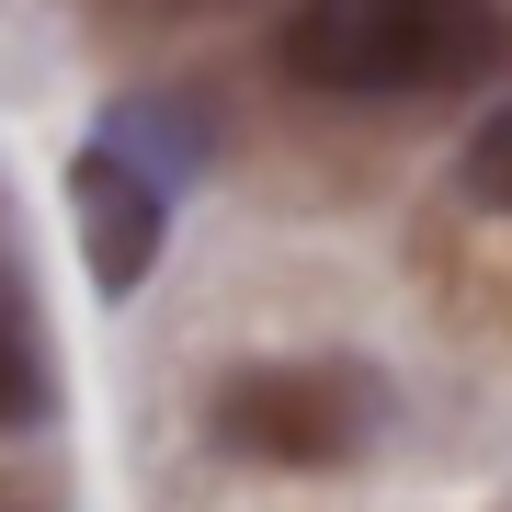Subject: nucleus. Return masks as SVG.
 Segmentation results:
<instances>
[{
    "label": "nucleus",
    "instance_id": "f03ea898",
    "mask_svg": "<svg viewBox=\"0 0 512 512\" xmlns=\"http://www.w3.org/2000/svg\"><path fill=\"white\" fill-rule=\"evenodd\" d=\"M387 421L376 365H239L205 399V444L239 467H353Z\"/></svg>",
    "mask_w": 512,
    "mask_h": 512
},
{
    "label": "nucleus",
    "instance_id": "20e7f679",
    "mask_svg": "<svg viewBox=\"0 0 512 512\" xmlns=\"http://www.w3.org/2000/svg\"><path fill=\"white\" fill-rule=\"evenodd\" d=\"M46 410H57L46 319H35V296H23V274H0V433H35Z\"/></svg>",
    "mask_w": 512,
    "mask_h": 512
},
{
    "label": "nucleus",
    "instance_id": "f257e3e1",
    "mask_svg": "<svg viewBox=\"0 0 512 512\" xmlns=\"http://www.w3.org/2000/svg\"><path fill=\"white\" fill-rule=\"evenodd\" d=\"M512 57L501 0H296L274 23V69L319 103H444Z\"/></svg>",
    "mask_w": 512,
    "mask_h": 512
},
{
    "label": "nucleus",
    "instance_id": "7ed1b4c3",
    "mask_svg": "<svg viewBox=\"0 0 512 512\" xmlns=\"http://www.w3.org/2000/svg\"><path fill=\"white\" fill-rule=\"evenodd\" d=\"M69 228H80L92 285L103 296H137L148 262H160V239H171V171L137 160V148H114V137H92L69 160Z\"/></svg>",
    "mask_w": 512,
    "mask_h": 512
},
{
    "label": "nucleus",
    "instance_id": "39448f33",
    "mask_svg": "<svg viewBox=\"0 0 512 512\" xmlns=\"http://www.w3.org/2000/svg\"><path fill=\"white\" fill-rule=\"evenodd\" d=\"M456 183H467L478 205H490V217H512V103H501V114H478V137H467Z\"/></svg>",
    "mask_w": 512,
    "mask_h": 512
}]
</instances>
